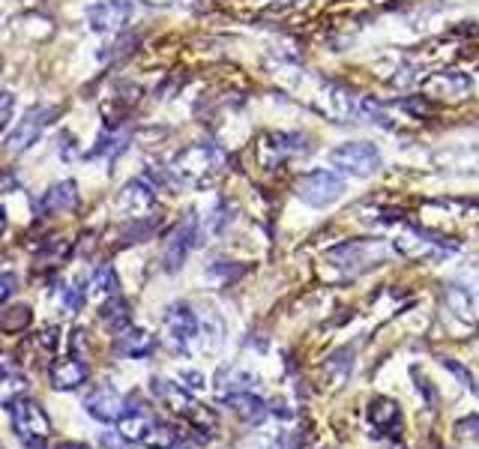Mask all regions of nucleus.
Here are the masks:
<instances>
[{
	"label": "nucleus",
	"instance_id": "nucleus-1",
	"mask_svg": "<svg viewBox=\"0 0 479 449\" xmlns=\"http://www.w3.org/2000/svg\"><path fill=\"white\" fill-rule=\"evenodd\" d=\"M222 168H225V153L216 144H189L171 159L168 180L177 186L204 189L222 174Z\"/></svg>",
	"mask_w": 479,
	"mask_h": 449
},
{
	"label": "nucleus",
	"instance_id": "nucleus-2",
	"mask_svg": "<svg viewBox=\"0 0 479 449\" xmlns=\"http://www.w3.org/2000/svg\"><path fill=\"white\" fill-rule=\"evenodd\" d=\"M387 255H389V245L380 240H347V243L333 245V249L326 252V261L333 266H339L347 276H357V273L372 270L378 264H384Z\"/></svg>",
	"mask_w": 479,
	"mask_h": 449
},
{
	"label": "nucleus",
	"instance_id": "nucleus-3",
	"mask_svg": "<svg viewBox=\"0 0 479 449\" xmlns=\"http://www.w3.org/2000/svg\"><path fill=\"white\" fill-rule=\"evenodd\" d=\"M150 390H154L156 399L165 404V408L171 413H177V416H186V420L195 425L198 432H213L216 429V416L204 408V404H198L192 399V395L180 387V383H174V381H165V378H154L150 381Z\"/></svg>",
	"mask_w": 479,
	"mask_h": 449
},
{
	"label": "nucleus",
	"instance_id": "nucleus-4",
	"mask_svg": "<svg viewBox=\"0 0 479 449\" xmlns=\"http://www.w3.org/2000/svg\"><path fill=\"white\" fill-rule=\"evenodd\" d=\"M204 333V324L198 312L186 303H174L168 306L165 312V339H168V348L174 354H192V348L198 345V339Z\"/></svg>",
	"mask_w": 479,
	"mask_h": 449
},
{
	"label": "nucleus",
	"instance_id": "nucleus-5",
	"mask_svg": "<svg viewBox=\"0 0 479 449\" xmlns=\"http://www.w3.org/2000/svg\"><path fill=\"white\" fill-rule=\"evenodd\" d=\"M396 249L410 261H441L446 255H452L459 249V243L443 237L438 231H426V228H408L405 234L396 237Z\"/></svg>",
	"mask_w": 479,
	"mask_h": 449
},
{
	"label": "nucleus",
	"instance_id": "nucleus-6",
	"mask_svg": "<svg viewBox=\"0 0 479 449\" xmlns=\"http://www.w3.org/2000/svg\"><path fill=\"white\" fill-rule=\"evenodd\" d=\"M201 237V224L195 213H183V219L174 224L168 240H165V249H162V270L165 273H177L183 264H186L189 252L198 245Z\"/></svg>",
	"mask_w": 479,
	"mask_h": 449
},
{
	"label": "nucleus",
	"instance_id": "nucleus-7",
	"mask_svg": "<svg viewBox=\"0 0 479 449\" xmlns=\"http://www.w3.org/2000/svg\"><path fill=\"white\" fill-rule=\"evenodd\" d=\"M330 165L347 177H372L380 168V150L372 141H347L330 153Z\"/></svg>",
	"mask_w": 479,
	"mask_h": 449
},
{
	"label": "nucleus",
	"instance_id": "nucleus-8",
	"mask_svg": "<svg viewBox=\"0 0 479 449\" xmlns=\"http://www.w3.org/2000/svg\"><path fill=\"white\" fill-rule=\"evenodd\" d=\"M345 192V180L339 171H309V174L300 177L297 183V195L300 201H306L309 207H330L342 198Z\"/></svg>",
	"mask_w": 479,
	"mask_h": 449
},
{
	"label": "nucleus",
	"instance_id": "nucleus-9",
	"mask_svg": "<svg viewBox=\"0 0 479 449\" xmlns=\"http://www.w3.org/2000/svg\"><path fill=\"white\" fill-rule=\"evenodd\" d=\"M9 411H13V425H16L21 441H25V446L27 449H46V437L51 434L48 413L42 411L37 402H27V399H21L16 408H9Z\"/></svg>",
	"mask_w": 479,
	"mask_h": 449
},
{
	"label": "nucleus",
	"instance_id": "nucleus-10",
	"mask_svg": "<svg viewBox=\"0 0 479 449\" xmlns=\"http://www.w3.org/2000/svg\"><path fill=\"white\" fill-rule=\"evenodd\" d=\"M54 117H58V109H54V105H34V109L25 114V120L9 132L6 153L18 156V153H25V150L34 147L42 138V132H46L48 126L54 123Z\"/></svg>",
	"mask_w": 479,
	"mask_h": 449
},
{
	"label": "nucleus",
	"instance_id": "nucleus-11",
	"mask_svg": "<svg viewBox=\"0 0 479 449\" xmlns=\"http://www.w3.org/2000/svg\"><path fill=\"white\" fill-rule=\"evenodd\" d=\"M309 153V138L300 132H273L261 144V162L267 168H279L288 159H300Z\"/></svg>",
	"mask_w": 479,
	"mask_h": 449
},
{
	"label": "nucleus",
	"instance_id": "nucleus-12",
	"mask_svg": "<svg viewBox=\"0 0 479 449\" xmlns=\"http://www.w3.org/2000/svg\"><path fill=\"white\" fill-rule=\"evenodd\" d=\"M133 16V0H100V4L87 6V25L93 34H117L126 27Z\"/></svg>",
	"mask_w": 479,
	"mask_h": 449
},
{
	"label": "nucleus",
	"instance_id": "nucleus-13",
	"mask_svg": "<svg viewBox=\"0 0 479 449\" xmlns=\"http://www.w3.org/2000/svg\"><path fill=\"white\" fill-rule=\"evenodd\" d=\"M84 411L90 413L96 423H117L120 416L126 413V399L114 387L102 383V387H96V390L87 392Z\"/></svg>",
	"mask_w": 479,
	"mask_h": 449
},
{
	"label": "nucleus",
	"instance_id": "nucleus-14",
	"mask_svg": "<svg viewBox=\"0 0 479 449\" xmlns=\"http://www.w3.org/2000/svg\"><path fill=\"white\" fill-rule=\"evenodd\" d=\"M154 201H156L154 183L144 180V177H135V180H129L123 189H120L117 207L123 213H129V219H141L150 207H154Z\"/></svg>",
	"mask_w": 479,
	"mask_h": 449
},
{
	"label": "nucleus",
	"instance_id": "nucleus-15",
	"mask_svg": "<svg viewBox=\"0 0 479 449\" xmlns=\"http://www.w3.org/2000/svg\"><path fill=\"white\" fill-rule=\"evenodd\" d=\"M75 207H79V186L72 180H58L39 198L37 213L39 216H54V213H72Z\"/></svg>",
	"mask_w": 479,
	"mask_h": 449
},
{
	"label": "nucleus",
	"instance_id": "nucleus-16",
	"mask_svg": "<svg viewBox=\"0 0 479 449\" xmlns=\"http://www.w3.org/2000/svg\"><path fill=\"white\" fill-rule=\"evenodd\" d=\"M366 416H368V425H372L378 434H393V437H399L401 429H405V420H401V408H399L393 399H384V395H380V399H372Z\"/></svg>",
	"mask_w": 479,
	"mask_h": 449
},
{
	"label": "nucleus",
	"instance_id": "nucleus-17",
	"mask_svg": "<svg viewBox=\"0 0 479 449\" xmlns=\"http://www.w3.org/2000/svg\"><path fill=\"white\" fill-rule=\"evenodd\" d=\"M87 374H90V371H87L84 360H79V357L60 360V362H54V366H51V387L60 390V392L79 390L81 383L87 381Z\"/></svg>",
	"mask_w": 479,
	"mask_h": 449
},
{
	"label": "nucleus",
	"instance_id": "nucleus-18",
	"mask_svg": "<svg viewBox=\"0 0 479 449\" xmlns=\"http://www.w3.org/2000/svg\"><path fill=\"white\" fill-rule=\"evenodd\" d=\"M117 350L129 360H144L156 350V336L147 333V329H123L117 333Z\"/></svg>",
	"mask_w": 479,
	"mask_h": 449
},
{
	"label": "nucleus",
	"instance_id": "nucleus-19",
	"mask_svg": "<svg viewBox=\"0 0 479 449\" xmlns=\"http://www.w3.org/2000/svg\"><path fill=\"white\" fill-rule=\"evenodd\" d=\"M434 165L450 168L455 174H479V147H452L434 156Z\"/></svg>",
	"mask_w": 479,
	"mask_h": 449
},
{
	"label": "nucleus",
	"instance_id": "nucleus-20",
	"mask_svg": "<svg viewBox=\"0 0 479 449\" xmlns=\"http://www.w3.org/2000/svg\"><path fill=\"white\" fill-rule=\"evenodd\" d=\"M222 402H225V408H231L240 420H246V423H261L267 416V404L261 402L255 392H228L222 395Z\"/></svg>",
	"mask_w": 479,
	"mask_h": 449
},
{
	"label": "nucleus",
	"instance_id": "nucleus-21",
	"mask_svg": "<svg viewBox=\"0 0 479 449\" xmlns=\"http://www.w3.org/2000/svg\"><path fill=\"white\" fill-rule=\"evenodd\" d=\"M156 425V420L150 413H144V411H126L123 416L117 420V432L126 437L129 444H141L147 437V432L154 429Z\"/></svg>",
	"mask_w": 479,
	"mask_h": 449
},
{
	"label": "nucleus",
	"instance_id": "nucleus-22",
	"mask_svg": "<svg viewBox=\"0 0 479 449\" xmlns=\"http://www.w3.org/2000/svg\"><path fill=\"white\" fill-rule=\"evenodd\" d=\"M431 88L438 96H443V99H464L467 93H471V78L462 72H441L431 78Z\"/></svg>",
	"mask_w": 479,
	"mask_h": 449
},
{
	"label": "nucleus",
	"instance_id": "nucleus-23",
	"mask_svg": "<svg viewBox=\"0 0 479 449\" xmlns=\"http://www.w3.org/2000/svg\"><path fill=\"white\" fill-rule=\"evenodd\" d=\"M129 144V132L126 130H120V126H108V130L100 135V141H96L93 147V159L100 156V159H108V162H114V159L123 153Z\"/></svg>",
	"mask_w": 479,
	"mask_h": 449
},
{
	"label": "nucleus",
	"instance_id": "nucleus-24",
	"mask_svg": "<svg viewBox=\"0 0 479 449\" xmlns=\"http://www.w3.org/2000/svg\"><path fill=\"white\" fill-rule=\"evenodd\" d=\"M100 320L102 324L112 329V333L117 336V333H123V329L129 327V303L123 297H108L105 303H102V308H100Z\"/></svg>",
	"mask_w": 479,
	"mask_h": 449
},
{
	"label": "nucleus",
	"instance_id": "nucleus-25",
	"mask_svg": "<svg viewBox=\"0 0 479 449\" xmlns=\"http://www.w3.org/2000/svg\"><path fill=\"white\" fill-rule=\"evenodd\" d=\"M27 390H30L27 378L25 374H18L16 369L0 374V404H4V408H16V404L27 395Z\"/></svg>",
	"mask_w": 479,
	"mask_h": 449
},
{
	"label": "nucleus",
	"instance_id": "nucleus-26",
	"mask_svg": "<svg viewBox=\"0 0 479 449\" xmlns=\"http://www.w3.org/2000/svg\"><path fill=\"white\" fill-rule=\"evenodd\" d=\"M90 294L105 297V299L120 294V279H117V273H114V266H112V264H100V266H96V270H93Z\"/></svg>",
	"mask_w": 479,
	"mask_h": 449
},
{
	"label": "nucleus",
	"instance_id": "nucleus-27",
	"mask_svg": "<svg viewBox=\"0 0 479 449\" xmlns=\"http://www.w3.org/2000/svg\"><path fill=\"white\" fill-rule=\"evenodd\" d=\"M30 320H34V312H30L27 306H13L6 308V312H0V333H9V336L25 333Z\"/></svg>",
	"mask_w": 479,
	"mask_h": 449
},
{
	"label": "nucleus",
	"instance_id": "nucleus-28",
	"mask_svg": "<svg viewBox=\"0 0 479 449\" xmlns=\"http://www.w3.org/2000/svg\"><path fill=\"white\" fill-rule=\"evenodd\" d=\"M255 383L252 374H246L243 369H225L219 371V392L228 395V392H249V387Z\"/></svg>",
	"mask_w": 479,
	"mask_h": 449
},
{
	"label": "nucleus",
	"instance_id": "nucleus-29",
	"mask_svg": "<svg viewBox=\"0 0 479 449\" xmlns=\"http://www.w3.org/2000/svg\"><path fill=\"white\" fill-rule=\"evenodd\" d=\"M243 273H246V266L243 264H234V261H216V264L207 266V279L216 282V285H231Z\"/></svg>",
	"mask_w": 479,
	"mask_h": 449
},
{
	"label": "nucleus",
	"instance_id": "nucleus-30",
	"mask_svg": "<svg viewBox=\"0 0 479 449\" xmlns=\"http://www.w3.org/2000/svg\"><path fill=\"white\" fill-rule=\"evenodd\" d=\"M141 444H144L147 449H174V446L180 444V434L174 432L171 425L156 423L154 429L147 432V437H144V441H141Z\"/></svg>",
	"mask_w": 479,
	"mask_h": 449
},
{
	"label": "nucleus",
	"instance_id": "nucleus-31",
	"mask_svg": "<svg viewBox=\"0 0 479 449\" xmlns=\"http://www.w3.org/2000/svg\"><path fill=\"white\" fill-rule=\"evenodd\" d=\"M60 306H63V312H69V315L79 312V308L84 306V287H81L79 282H72V285L63 287V294H60Z\"/></svg>",
	"mask_w": 479,
	"mask_h": 449
},
{
	"label": "nucleus",
	"instance_id": "nucleus-32",
	"mask_svg": "<svg viewBox=\"0 0 479 449\" xmlns=\"http://www.w3.org/2000/svg\"><path fill=\"white\" fill-rule=\"evenodd\" d=\"M455 434L462 441H479V416H464L462 423H455Z\"/></svg>",
	"mask_w": 479,
	"mask_h": 449
},
{
	"label": "nucleus",
	"instance_id": "nucleus-33",
	"mask_svg": "<svg viewBox=\"0 0 479 449\" xmlns=\"http://www.w3.org/2000/svg\"><path fill=\"white\" fill-rule=\"evenodd\" d=\"M34 341H37V348L42 350V354H54V350H58V329H54V327L42 329Z\"/></svg>",
	"mask_w": 479,
	"mask_h": 449
},
{
	"label": "nucleus",
	"instance_id": "nucleus-34",
	"mask_svg": "<svg viewBox=\"0 0 479 449\" xmlns=\"http://www.w3.org/2000/svg\"><path fill=\"white\" fill-rule=\"evenodd\" d=\"M16 109V96L13 93H0V132L9 126V117H13Z\"/></svg>",
	"mask_w": 479,
	"mask_h": 449
},
{
	"label": "nucleus",
	"instance_id": "nucleus-35",
	"mask_svg": "<svg viewBox=\"0 0 479 449\" xmlns=\"http://www.w3.org/2000/svg\"><path fill=\"white\" fill-rule=\"evenodd\" d=\"M18 291V279L13 273H0V306L6 303V299H13V294Z\"/></svg>",
	"mask_w": 479,
	"mask_h": 449
},
{
	"label": "nucleus",
	"instance_id": "nucleus-36",
	"mask_svg": "<svg viewBox=\"0 0 479 449\" xmlns=\"http://www.w3.org/2000/svg\"><path fill=\"white\" fill-rule=\"evenodd\" d=\"M100 449H133V446H129V441L120 432H105L100 437Z\"/></svg>",
	"mask_w": 479,
	"mask_h": 449
},
{
	"label": "nucleus",
	"instance_id": "nucleus-37",
	"mask_svg": "<svg viewBox=\"0 0 479 449\" xmlns=\"http://www.w3.org/2000/svg\"><path fill=\"white\" fill-rule=\"evenodd\" d=\"M243 449H279V444L270 434H252L249 441H243Z\"/></svg>",
	"mask_w": 479,
	"mask_h": 449
},
{
	"label": "nucleus",
	"instance_id": "nucleus-38",
	"mask_svg": "<svg viewBox=\"0 0 479 449\" xmlns=\"http://www.w3.org/2000/svg\"><path fill=\"white\" fill-rule=\"evenodd\" d=\"M441 362H443V366L450 369L452 374H455V378H459V381H464V387H474V378H471V371H467L464 366H455V362H452L450 357H441Z\"/></svg>",
	"mask_w": 479,
	"mask_h": 449
},
{
	"label": "nucleus",
	"instance_id": "nucleus-39",
	"mask_svg": "<svg viewBox=\"0 0 479 449\" xmlns=\"http://www.w3.org/2000/svg\"><path fill=\"white\" fill-rule=\"evenodd\" d=\"M183 381H189V387H204V378H201V374L198 371H186V374H183Z\"/></svg>",
	"mask_w": 479,
	"mask_h": 449
},
{
	"label": "nucleus",
	"instance_id": "nucleus-40",
	"mask_svg": "<svg viewBox=\"0 0 479 449\" xmlns=\"http://www.w3.org/2000/svg\"><path fill=\"white\" fill-rule=\"evenodd\" d=\"M144 4H150V6H171V4H177V0H144Z\"/></svg>",
	"mask_w": 479,
	"mask_h": 449
},
{
	"label": "nucleus",
	"instance_id": "nucleus-41",
	"mask_svg": "<svg viewBox=\"0 0 479 449\" xmlns=\"http://www.w3.org/2000/svg\"><path fill=\"white\" fill-rule=\"evenodd\" d=\"M58 449H90V446H84V444H58Z\"/></svg>",
	"mask_w": 479,
	"mask_h": 449
},
{
	"label": "nucleus",
	"instance_id": "nucleus-42",
	"mask_svg": "<svg viewBox=\"0 0 479 449\" xmlns=\"http://www.w3.org/2000/svg\"><path fill=\"white\" fill-rule=\"evenodd\" d=\"M4 228H6V213H4V207H0V234H4Z\"/></svg>",
	"mask_w": 479,
	"mask_h": 449
},
{
	"label": "nucleus",
	"instance_id": "nucleus-43",
	"mask_svg": "<svg viewBox=\"0 0 479 449\" xmlns=\"http://www.w3.org/2000/svg\"><path fill=\"white\" fill-rule=\"evenodd\" d=\"M0 67H4V60H0Z\"/></svg>",
	"mask_w": 479,
	"mask_h": 449
}]
</instances>
